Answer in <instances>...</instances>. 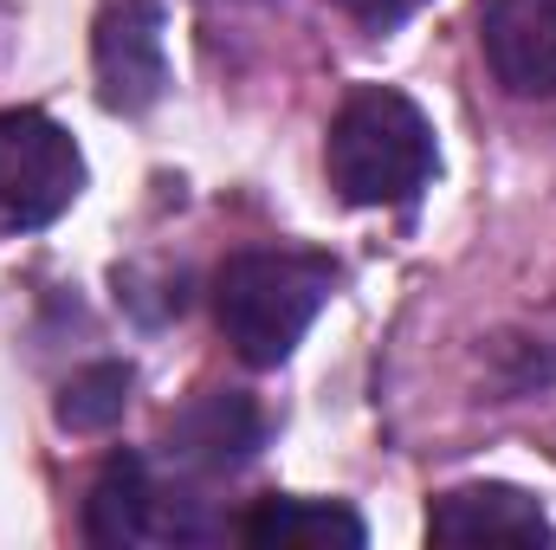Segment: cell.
I'll list each match as a JSON object with an SVG mask.
<instances>
[{
	"label": "cell",
	"instance_id": "obj_9",
	"mask_svg": "<svg viewBox=\"0 0 556 550\" xmlns=\"http://www.w3.org/2000/svg\"><path fill=\"white\" fill-rule=\"evenodd\" d=\"M149 512H155V492H149V466L137 453H111L91 499H85V538L104 550H124L149 538Z\"/></svg>",
	"mask_w": 556,
	"mask_h": 550
},
{
	"label": "cell",
	"instance_id": "obj_2",
	"mask_svg": "<svg viewBox=\"0 0 556 550\" xmlns=\"http://www.w3.org/2000/svg\"><path fill=\"white\" fill-rule=\"evenodd\" d=\"M324 168L350 208H402L433 175V130L402 91H356L330 124Z\"/></svg>",
	"mask_w": 556,
	"mask_h": 550
},
{
	"label": "cell",
	"instance_id": "obj_10",
	"mask_svg": "<svg viewBox=\"0 0 556 550\" xmlns=\"http://www.w3.org/2000/svg\"><path fill=\"white\" fill-rule=\"evenodd\" d=\"M130 370L124 363H91V370H78L65 389H59V421L72 427V434H104V427H117L124 409H130Z\"/></svg>",
	"mask_w": 556,
	"mask_h": 550
},
{
	"label": "cell",
	"instance_id": "obj_3",
	"mask_svg": "<svg viewBox=\"0 0 556 550\" xmlns=\"http://www.w3.org/2000/svg\"><path fill=\"white\" fill-rule=\"evenodd\" d=\"M85 188V155L52 117L0 111V234L59 221Z\"/></svg>",
	"mask_w": 556,
	"mask_h": 550
},
{
	"label": "cell",
	"instance_id": "obj_1",
	"mask_svg": "<svg viewBox=\"0 0 556 550\" xmlns=\"http://www.w3.org/2000/svg\"><path fill=\"white\" fill-rule=\"evenodd\" d=\"M330 285H337V266L324 253H291V247L233 253L214 278V311H220L227 343L253 370H273L304 343V330L324 311Z\"/></svg>",
	"mask_w": 556,
	"mask_h": 550
},
{
	"label": "cell",
	"instance_id": "obj_7",
	"mask_svg": "<svg viewBox=\"0 0 556 550\" xmlns=\"http://www.w3.org/2000/svg\"><path fill=\"white\" fill-rule=\"evenodd\" d=\"M168 447L188 460V466H207V473H233L253 460L260 447V409L233 389H201L188 409L168 421Z\"/></svg>",
	"mask_w": 556,
	"mask_h": 550
},
{
	"label": "cell",
	"instance_id": "obj_6",
	"mask_svg": "<svg viewBox=\"0 0 556 550\" xmlns=\"http://www.w3.org/2000/svg\"><path fill=\"white\" fill-rule=\"evenodd\" d=\"M433 545H551V518L531 492L518 486H459L440 492L427 512Z\"/></svg>",
	"mask_w": 556,
	"mask_h": 550
},
{
	"label": "cell",
	"instance_id": "obj_8",
	"mask_svg": "<svg viewBox=\"0 0 556 550\" xmlns=\"http://www.w3.org/2000/svg\"><path fill=\"white\" fill-rule=\"evenodd\" d=\"M240 532L260 550H363V518L330 499H260Z\"/></svg>",
	"mask_w": 556,
	"mask_h": 550
},
{
	"label": "cell",
	"instance_id": "obj_11",
	"mask_svg": "<svg viewBox=\"0 0 556 550\" xmlns=\"http://www.w3.org/2000/svg\"><path fill=\"white\" fill-rule=\"evenodd\" d=\"M350 20H363V26H395V20H408V13H420L427 0H337Z\"/></svg>",
	"mask_w": 556,
	"mask_h": 550
},
{
	"label": "cell",
	"instance_id": "obj_4",
	"mask_svg": "<svg viewBox=\"0 0 556 550\" xmlns=\"http://www.w3.org/2000/svg\"><path fill=\"white\" fill-rule=\"evenodd\" d=\"M168 85L162 59V7L155 0H111L98 20V98L111 111H149Z\"/></svg>",
	"mask_w": 556,
	"mask_h": 550
},
{
	"label": "cell",
	"instance_id": "obj_5",
	"mask_svg": "<svg viewBox=\"0 0 556 550\" xmlns=\"http://www.w3.org/2000/svg\"><path fill=\"white\" fill-rule=\"evenodd\" d=\"M485 65L511 98L556 91V0H485L479 13Z\"/></svg>",
	"mask_w": 556,
	"mask_h": 550
}]
</instances>
